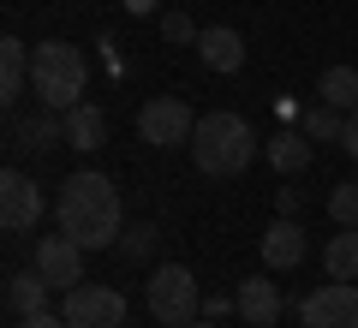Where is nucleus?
Wrapping results in <instances>:
<instances>
[{
    "instance_id": "obj_1",
    "label": "nucleus",
    "mask_w": 358,
    "mask_h": 328,
    "mask_svg": "<svg viewBox=\"0 0 358 328\" xmlns=\"http://www.w3.org/2000/svg\"><path fill=\"white\" fill-rule=\"evenodd\" d=\"M54 221H60V233L78 239L84 251H108V245H120V233H126V209H120L114 179L96 173V167H78V173L60 185V197H54Z\"/></svg>"
},
{
    "instance_id": "obj_2",
    "label": "nucleus",
    "mask_w": 358,
    "mask_h": 328,
    "mask_svg": "<svg viewBox=\"0 0 358 328\" xmlns=\"http://www.w3.org/2000/svg\"><path fill=\"white\" fill-rule=\"evenodd\" d=\"M192 162L203 167L209 179H233V173H245V167L257 162V131H251V120H245V114H227V108H215V114H197Z\"/></svg>"
},
{
    "instance_id": "obj_3",
    "label": "nucleus",
    "mask_w": 358,
    "mask_h": 328,
    "mask_svg": "<svg viewBox=\"0 0 358 328\" xmlns=\"http://www.w3.org/2000/svg\"><path fill=\"white\" fill-rule=\"evenodd\" d=\"M30 78H36V96L42 108H78L84 101V54L72 42H36L30 54Z\"/></svg>"
},
{
    "instance_id": "obj_4",
    "label": "nucleus",
    "mask_w": 358,
    "mask_h": 328,
    "mask_svg": "<svg viewBox=\"0 0 358 328\" xmlns=\"http://www.w3.org/2000/svg\"><path fill=\"white\" fill-rule=\"evenodd\" d=\"M143 299H150V316L162 328H192L203 316V292H197V275L185 263H162L143 287Z\"/></svg>"
},
{
    "instance_id": "obj_5",
    "label": "nucleus",
    "mask_w": 358,
    "mask_h": 328,
    "mask_svg": "<svg viewBox=\"0 0 358 328\" xmlns=\"http://www.w3.org/2000/svg\"><path fill=\"white\" fill-rule=\"evenodd\" d=\"M192 131H197V114L185 108V96H155L138 108V138L155 150H179V143H192Z\"/></svg>"
},
{
    "instance_id": "obj_6",
    "label": "nucleus",
    "mask_w": 358,
    "mask_h": 328,
    "mask_svg": "<svg viewBox=\"0 0 358 328\" xmlns=\"http://www.w3.org/2000/svg\"><path fill=\"white\" fill-rule=\"evenodd\" d=\"M42 215H48L42 185L30 173H18V167H6V173H0V227L6 233H36Z\"/></svg>"
},
{
    "instance_id": "obj_7",
    "label": "nucleus",
    "mask_w": 358,
    "mask_h": 328,
    "mask_svg": "<svg viewBox=\"0 0 358 328\" xmlns=\"http://www.w3.org/2000/svg\"><path fill=\"white\" fill-rule=\"evenodd\" d=\"M66 328H126V292L114 287H66Z\"/></svg>"
},
{
    "instance_id": "obj_8",
    "label": "nucleus",
    "mask_w": 358,
    "mask_h": 328,
    "mask_svg": "<svg viewBox=\"0 0 358 328\" xmlns=\"http://www.w3.org/2000/svg\"><path fill=\"white\" fill-rule=\"evenodd\" d=\"M299 322L305 328H358V287L352 280L317 287L305 304H299Z\"/></svg>"
},
{
    "instance_id": "obj_9",
    "label": "nucleus",
    "mask_w": 358,
    "mask_h": 328,
    "mask_svg": "<svg viewBox=\"0 0 358 328\" xmlns=\"http://www.w3.org/2000/svg\"><path fill=\"white\" fill-rule=\"evenodd\" d=\"M36 275L48 287H84V245L78 239H36Z\"/></svg>"
},
{
    "instance_id": "obj_10",
    "label": "nucleus",
    "mask_w": 358,
    "mask_h": 328,
    "mask_svg": "<svg viewBox=\"0 0 358 328\" xmlns=\"http://www.w3.org/2000/svg\"><path fill=\"white\" fill-rule=\"evenodd\" d=\"M305 257H310V239H305V227H299L293 215L268 221V233H263V263L268 269H299Z\"/></svg>"
},
{
    "instance_id": "obj_11",
    "label": "nucleus",
    "mask_w": 358,
    "mask_h": 328,
    "mask_svg": "<svg viewBox=\"0 0 358 328\" xmlns=\"http://www.w3.org/2000/svg\"><path fill=\"white\" fill-rule=\"evenodd\" d=\"M233 299H239V316H245L251 328H268L275 316H281V287H275L268 275H245Z\"/></svg>"
},
{
    "instance_id": "obj_12",
    "label": "nucleus",
    "mask_w": 358,
    "mask_h": 328,
    "mask_svg": "<svg viewBox=\"0 0 358 328\" xmlns=\"http://www.w3.org/2000/svg\"><path fill=\"white\" fill-rule=\"evenodd\" d=\"M197 54H203L209 72H239V66H245V36H239V30H227V24H215V30L197 36Z\"/></svg>"
},
{
    "instance_id": "obj_13",
    "label": "nucleus",
    "mask_w": 358,
    "mask_h": 328,
    "mask_svg": "<svg viewBox=\"0 0 358 328\" xmlns=\"http://www.w3.org/2000/svg\"><path fill=\"white\" fill-rule=\"evenodd\" d=\"M66 143L72 150H102L108 143V114L96 108V101H78V108H66Z\"/></svg>"
},
{
    "instance_id": "obj_14",
    "label": "nucleus",
    "mask_w": 358,
    "mask_h": 328,
    "mask_svg": "<svg viewBox=\"0 0 358 328\" xmlns=\"http://www.w3.org/2000/svg\"><path fill=\"white\" fill-rule=\"evenodd\" d=\"M13 138H18V150H60L66 143V114L60 108H42L36 120H18Z\"/></svg>"
},
{
    "instance_id": "obj_15",
    "label": "nucleus",
    "mask_w": 358,
    "mask_h": 328,
    "mask_svg": "<svg viewBox=\"0 0 358 328\" xmlns=\"http://www.w3.org/2000/svg\"><path fill=\"white\" fill-rule=\"evenodd\" d=\"M6 311H13V316H36V311H48V280H42L36 269L13 275V280H6Z\"/></svg>"
},
{
    "instance_id": "obj_16",
    "label": "nucleus",
    "mask_w": 358,
    "mask_h": 328,
    "mask_svg": "<svg viewBox=\"0 0 358 328\" xmlns=\"http://www.w3.org/2000/svg\"><path fill=\"white\" fill-rule=\"evenodd\" d=\"M24 84H30V48L18 36H6V42H0V96H6V101L24 96Z\"/></svg>"
},
{
    "instance_id": "obj_17",
    "label": "nucleus",
    "mask_w": 358,
    "mask_h": 328,
    "mask_svg": "<svg viewBox=\"0 0 358 328\" xmlns=\"http://www.w3.org/2000/svg\"><path fill=\"white\" fill-rule=\"evenodd\" d=\"M322 269H329V280H358V227H341L322 245Z\"/></svg>"
},
{
    "instance_id": "obj_18",
    "label": "nucleus",
    "mask_w": 358,
    "mask_h": 328,
    "mask_svg": "<svg viewBox=\"0 0 358 328\" xmlns=\"http://www.w3.org/2000/svg\"><path fill=\"white\" fill-rule=\"evenodd\" d=\"M268 167H275V173H305L310 167V138L305 131H275V143H268Z\"/></svg>"
},
{
    "instance_id": "obj_19",
    "label": "nucleus",
    "mask_w": 358,
    "mask_h": 328,
    "mask_svg": "<svg viewBox=\"0 0 358 328\" xmlns=\"http://www.w3.org/2000/svg\"><path fill=\"white\" fill-rule=\"evenodd\" d=\"M299 131H305L310 143H341L346 138V114L329 108V101H310L305 114H299Z\"/></svg>"
},
{
    "instance_id": "obj_20",
    "label": "nucleus",
    "mask_w": 358,
    "mask_h": 328,
    "mask_svg": "<svg viewBox=\"0 0 358 328\" xmlns=\"http://www.w3.org/2000/svg\"><path fill=\"white\" fill-rule=\"evenodd\" d=\"M317 101H329V108L352 114V108H358V72H352V66H329L322 84H317Z\"/></svg>"
},
{
    "instance_id": "obj_21",
    "label": "nucleus",
    "mask_w": 358,
    "mask_h": 328,
    "mask_svg": "<svg viewBox=\"0 0 358 328\" xmlns=\"http://www.w3.org/2000/svg\"><path fill=\"white\" fill-rule=\"evenodd\" d=\"M155 245H162L155 221H131V227L120 233V245H114V251L126 257V263H150V257H155Z\"/></svg>"
},
{
    "instance_id": "obj_22",
    "label": "nucleus",
    "mask_w": 358,
    "mask_h": 328,
    "mask_svg": "<svg viewBox=\"0 0 358 328\" xmlns=\"http://www.w3.org/2000/svg\"><path fill=\"white\" fill-rule=\"evenodd\" d=\"M329 221H334V227H358V185H352V179L329 191Z\"/></svg>"
},
{
    "instance_id": "obj_23",
    "label": "nucleus",
    "mask_w": 358,
    "mask_h": 328,
    "mask_svg": "<svg viewBox=\"0 0 358 328\" xmlns=\"http://www.w3.org/2000/svg\"><path fill=\"white\" fill-rule=\"evenodd\" d=\"M162 36H167V42H197L203 30H197L185 13H162Z\"/></svg>"
},
{
    "instance_id": "obj_24",
    "label": "nucleus",
    "mask_w": 358,
    "mask_h": 328,
    "mask_svg": "<svg viewBox=\"0 0 358 328\" xmlns=\"http://www.w3.org/2000/svg\"><path fill=\"white\" fill-rule=\"evenodd\" d=\"M227 311H239V299H227V292H209V299H203V316H215V322Z\"/></svg>"
},
{
    "instance_id": "obj_25",
    "label": "nucleus",
    "mask_w": 358,
    "mask_h": 328,
    "mask_svg": "<svg viewBox=\"0 0 358 328\" xmlns=\"http://www.w3.org/2000/svg\"><path fill=\"white\" fill-rule=\"evenodd\" d=\"M18 328H66V316H48V311H36V316H18Z\"/></svg>"
},
{
    "instance_id": "obj_26",
    "label": "nucleus",
    "mask_w": 358,
    "mask_h": 328,
    "mask_svg": "<svg viewBox=\"0 0 358 328\" xmlns=\"http://www.w3.org/2000/svg\"><path fill=\"white\" fill-rule=\"evenodd\" d=\"M341 143H346V155H352V162H358V108H352V114H346V138H341Z\"/></svg>"
},
{
    "instance_id": "obj_27",
    "label": "nucleus",
    "mask_w": 358,
    "mask_h": 328,
    "mask_svg": "<svg viewBox=\"0 0 358 328\" xmlns=\"http://www.w3.org/2000/svg\"><path fill=\"white\" fill-rule=\"evenodd\" d=\"M126 6L131 13H155V0H126Z\"/></svg>"
},
{
    "instance_id": "obj_28",
    "label": "nucleus",
    "mask_w": 358,
    "mask_h": 328,
    "mask_svg": "<svg viewBox=\"0 0 358 328\" xmlns=\"http://www.w3.org/2000/svg\"><path fill=\"white\" fill-rule=\"evenodd\" d=\"M192 328H221V322H215V316H197V322H192Z\"/></svg>"
}]
</instances>
